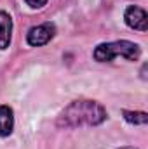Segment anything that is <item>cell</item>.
<instances>
[{"instance_id": "6da1fadb", "label": "cell", "mask_w": 148, "mask_h": 149, "mask_svg": "<svg viewBox=\"0 0 148 149\" xmlns=\"http://www.w3.org/2000/svg\"><path fill=\"white\" fill-rule=\"evenodd\" d=\"M108 118V113L98 101L78 99L70 102L58 118V125L65 128L75 127H98Z\"/></svg>"}, {"instance_id": "7a4b0ae2", "label": "cell", "mask_w": 148, "mask_h": 149, "mask_svg": "<svg viewBox=\"0 0 148 149\" xmlns=\"http://www.w3.org/2000/svg\"><path fill=\"white\" fill-rule=\"evenodd\" d=\"M92 56L98 63H110L118 56L127 59V61H138L141 57V47L134 42H129V40L105 42L94 49Z\"/></svg>"}, {"instance_id": "3957f363", "label": "cell", "mask_w": 148, "mask_h": 149, "mask_svg": "<svg viewBox=\"0 0 148 149\" xmlns=\"http://www.w3.org/2000/svg\"><path fill=\"white\" fill-rule=\"evenodd\" d=\"M54 35H56V26L52 23H42V24L28 30L26 42L32 47H44L54 38Z\"/></svg>"}, {"instance_id": "277c9868", "label": "cell", "mask_w": 148, "mask_h": 149, "mask_svg": "<svg viewBox=\"0 0 148 149\" xmlns=\"http://www.w3.org/2000/svg\"><path fill=\"white\" fill-rule=\"evenodd\" d=\"M124 21L131 30H136V31H141V33L148 30L147 10L141 9L140 5H129L124 12Z\"/></svg>"}, {"instance_id": "5b68a950", "label": "cell", "mask_w": 148, "mask_h": 149, "mask_svg": "<svg viewBox=\"0 0 148 149\" xmlns=\"http://www.w3.org/2000/svg\"><path fill=\"white\" fill-rule=\"evenodd\" d=\"M12 42V17L9 12L0 10V50L9 49Z\"/></svg>"}, {"instance_id": "8992f818", "label": "cell", "mask_w": 148, "mask_h": 149, "mask_svg": "<svg viewBox=\"0 0 148 149\" xmlns=\"http://www.w3.org/2000/svg\"><path fill=\"white\" fill-rule=\"evenodd\" d=\"M14 130V111L11 106H0V137H9Z\"/></svg>"}, {"instance_id": "52a82bcc", "label": "cell", "mask_w": 148, "mask_h": 149, "mask_svg": "<svg viewBox=\"0 0 148 149\" xmlns=\"http://www.w3.org/2000/svg\"><path fill=\"white\" fill-rule=\"evenodd\" d=\"M124 114V120L131 125H147L148 123V114L145 111H127V109H122Z\"/></svg>"}, {"instance_id": "ba28073f", "label": "cell", "mask_w": 148, "mask_h": 149, "mask_svg": "<svg viewBox=\"0 0 148 149\" xmlns=\"http://www.w3.org/2000/svg\"><path fill=\"white\" fill-rule=\"evenodd\" d=\"M25 2H26L32 9H42V7H44L49 0H25Z\"/></svg>"}, {"instance_id": "9c48e42d", "label": "cell", "mask_w": 148, "mask_h": 149, "mask_svg": "<svg viewBox=\"0 0 148 149\" xmlns=\"http://www.w3.org/2000/svg\"><path fill=\"white\" fill-rule=\"evenodd\" d=\"M118 149H138V148H132V146H124V148H118Z\"/></svg>"}]
</instances>
